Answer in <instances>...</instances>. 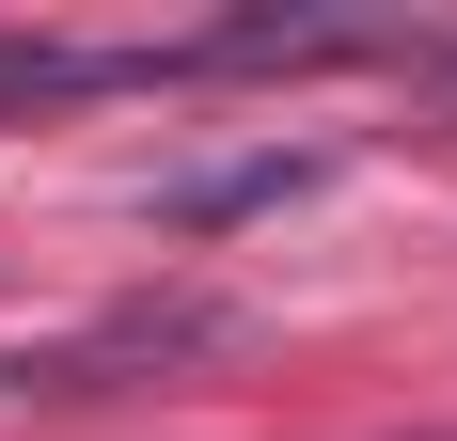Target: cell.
I'll use <instances>...</instances> for the list:
<instances>
[{
	"mask_svg": "<svg viewBox=\"0 0 457 441\" xmlns=\"http://www.w3.org/2000/svg\"><path fill=\"white\" fill-rule=\"evenodd\" d=\"M300 174H316V158H237V174H189V189H174V220H237V205H284Z\"/></svg>",
	"mask_w": 457,
	"mask_h": 441,
	"instance_id": "2",
	"label": "cell"
},
{
	"mask_svg": "<svg viewBox=\"0 0 457 441\" xmlns=\"http://www.w3.org/2000/svg\"><path fill=\"white\" fill-rule=\"evenodd\" d=\"M411 63H442V95H457V47H411Z\"/></svg>",
	"mask_w": 457,
	"mask_h": 441,
	"instance_id": "3",
	"label": "cell"
},
{
	"mask_svg": "<svg viewBox=\"0 0 457 441\" xmlns=\"http://www.w3.org/2000/svg\"><path fill=\"white\" fill-rule=\"evenodd\" d=\"M158 79V47H47V32H0V111H63V95H127Z\"/></svg>",
	"mask_w": 457,
	"mask_h": 441,
	"instance_id": "1",
	"label": "cell"
}]
</instances>
